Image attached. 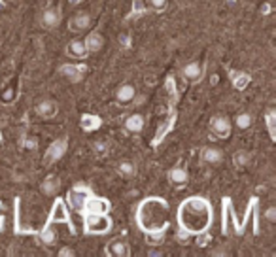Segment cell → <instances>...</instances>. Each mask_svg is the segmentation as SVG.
<instances>
[{
  "instance_id": "1",
  "label": "cell",
  "mask_w": 276,
  "mask_h": 257,
  "mask_svg": "<svg viewBox=\"0 0 276 257\" xmlns=\"http://www.w3.org/2000/svg\"><path fill=\"white\" fill-rule=\"evenodd\" d=\"M167 214H169V204L165 199L150 197L140 202L137 210V221L138 227L148 235L150 242H159L163 238V233L169 227Z\"/></svg>"
},
{
  "instance_id": "2",
  "label": "cell",
  "mask_w": 276,
  "mask_h": 257,
  "mask_svg": "<svg viewBox=\"0 0 276 257\" xmlns=\"http://www.w3.org/2000/svg\"><path fill=\"white\" fill-rule=\"evenodd\" d=\"M178 223L187 235L207 233L212 223V206L203 197H189L178 208Z\"/></svg>"
},
{
  "instance_id": "3",
  "label": "cell",
  "mask_w": 276,
  "mask_h": 257,
  "mask_svg": "<svg viewBox=\"0 0 276 257\" xmlns=\"http://www.w3.org/2000/svg\"><path fill=\"white\" fill-rule=\"evenodd\" d=\"M112 229V221L108 214H85V233L89 235H104Z\"/></svg>"
},
{
  "instance_id": "4",
  "label": "cell",
  "mask_w": 276,
  "mask_h": 257,
  "mask_svg": "<svg viewBox=\"0 0 276 257\" xmlns=\"http://www.w3.org/2000/svg\"><path fill=\"white\" fill-rule=\"evenodd\" d=\"M91 195H93L91 189H89L85 184H76V185L69 191L67 202H69V206L72 208V210H76V212H83L85 201H87Z\"/></svg>"
},
{
  "instance_id": "5",
  "label": "cell",
  "mask_w": 276,
  "mask_h": 257,
  "mask_svg": "<svg viewBox=\"0 0 276 257\" xmlns=\"http://www.w3.org/2000/svg\"><path fill=\"white\" fill-rule=\"evenodd\" d=\"M67 149H69V142H67V138H59V140H55L53 144L47 147L44 163H46V165H53V163H57L61 157H65Z\"/></svg>"
},
{
  "instance_id": "6",
  "label": "cell",
  "mask_w": 276,
  "mask_h": 257,
  "mask_svg": "<svg viewBox=\"0 0 276 257\" xmlns=\"http://www.w3.org/2000/svg\"><path fill=\"white\" fill-rule=\"evenodd\" d=\"M83 212L85 214H108L110 212V202L106 201V199H103V197H95V195H91V197L85 201Z\"/></svg>"
},
{
  "instance_id": "7",
  "label": "cell",
  "mask_w": 276,
  "mask_h": 257,
  "mask_svg": "<svg viewBox=\"0 0 276 257\" xmlns=\"http://www.w3.org/2000/svg\"><path fill=\"white\" fill-rule=\"evenodd\" d=\"M49 223H70L69 210L63 199H57L53 204V210L49 214Z\"/></svg>"
},
{
  "instance_id": "8",
  "label": "cell",
  "mask_w": 276,
  "mask_h": 257,
  "mask_svg": "<svg viewBox=\"0 0 276 257\" xmlns=\"http://www.w3.org/2000/svg\"><path fill=\"white\" fill-rule=\"evenodd\" d=\"M210 129H212V133L219 136V138H227L231 133V123L227 117H223V115H216V117H212V121H210Z\"/></svg>"
},
{
  "instance_id": "9",
  "label": "cell",
  "mask_w": 276,
  "mask_h": 257,
  "mask_svg": "<svg viewBox=\"0 0 276 257\" xmlns=\"http://www.w3.org/2000/svg\"><path fill=\"white\" fill-rule=\"evenodd\" d=\"M106 254L114 257H129L131 256V248L123 238H115L106 246Z\"/></svg>"
},
{
  "instance_id": "10",
  "label": "cell",
  "mask_w": 276,
  "mask_h": 257,
  "mask_svg": "<svg viewBox=\"0 0 276 257\" xmlns=\"http://www.w3.org/2000/svg\"><path fill=\"white\" fill-rule=\"evenodd\" d=\"M85 70H87L85 65H80V67H76V65H63V67H61V74L67 79H70L72 83H78V81H81V78H83Z\"/></svg>"
},
{
  "instance_id": "11",
  "label": "cell",
  "mask_w": 276,
  "mask_h": 257,
  "mask_svg": "<svg viewBox=\"0 0 276 257\" xmlns=\"http://www.w3.org/2000/svg\"><path fill=\"white\" fill-rule=\"evenodd\" d=\"M59 112V106L55 101H44L40 102L38 106H36V113L40 115V117H44V119H51V117H55Z\"/></svg>"
},
{
  "instance_id": "12",
  "label": "cell",
  "mask_w": 276,
  "mask_h": 257,
  "mask_svg": "<svg viewBox=\"0 0 276 257\" xmlns=\"http://www.w3.org/2000/svg\"><path fill=\"white\" fill-rule=\"evenodd\" d=\"M91 25V17L87 13H76L72 19L69 21V27L72 33H81Z\"/></svg>"
},
{
  "instance_id": "13",
  "label": "cell",
  "mask_w": 276,
  "mask_h": 257,
  "mask_svg": "<svg viewBox=\"0 0 276 257\" xmlns=\"http://www.w3.org/2000/svg\"><path fill=\"white\" fill-rule=\"evenodd\" d=\"M229 78L231 81H233V85H235V89H246L248 85H250V81H252V78H250V74H246V72H241V70H229Z\"/></svg>"
},
{
  "instance_id": "14",
  "label": "cell",
  "mask_w": 276,
  "mask_h": 257,
  "mask_svg": "<svg viewBox=\"0 0 276 257\" xmlns=\"http://www.w3.org/2000/svg\"><path fill=\"white\" fill-rule=\"evenodd\" d=\"M135 97H137V89L131 85V83H125V85H121L117 93H115V99L119 104H131V102L135 101Z\"/></svg>"
},
{
  "instance_id": "15",
  "label": "cell",
  "mask_w": 276,
  "mask_h": 257,
  "mask_svg": "<svg viewBox=\"0 0 276 257\" xmlns=\"http://www.w3.org/2000/svg\"><path fill=\"white\" fill-rule=\"evenodd\" d=\"M59 23H61V11L57 8H49L42 13V25L46 29H55L59 27Z\"/></svg>"
},
{
  "instance_id": "16",
  "label": "cell",
  "mask_w": 276,
  "mask_h": 257,
  "mask_svg": "<svg viewBox=\"0 0 276 257\" xmlns=\"http://www.w3.org/2000/svg\"><path fill=\"white\" fill-rule=\"evenodd\" d=\"M101 125H103V119L99 115H95V113H83L81 115V129L85 133H91V131L101 129Z\"/></svg>"
},
{
  "instance_id": "17",
  "label": "cell",
  "mask_w": 276,
  "mask_h": 257,
  "mask_svg": "<svg viewBox=\"0 0 276 257\" xmlns=\"http://www.w3.org/2000/svg\"><path fill=\"white\" fill-rule=\"evenodd\" d=\"M17 99V83L15 81H10L8 85H4L0 89V102L2 104H12Z\"/></svg>"
},
{
  "instance_id": "18",
  "label": "cell",
  "mask_w": 276,
  "mask_h": 257,
  "mask_svg": "<svg viewBox=\"0 0 276 257\" xmlns=\"http://www.w3.org/2000/svg\"><path fill=\"white\" fill-rule=\"evenodd\" d=\"M144 125H146V121H144V117H142L140 113H133V115H129V117H127L125 129L129 131V133L138 134V133H142Z\"/></svg>"
},
{
  "instance_id": "19",
  "label": "cell",
  "mask_w": 276,
  "mask_h": 257,
  "mask_svg": "<svg viewBox=\"0 0 276 257\" xmlns=\"http://www.w3.org/2000/svg\"><path fill=\"white\" fill-rule=\"evenodd\" d=\"M67 53H69L70 57H74V59H85V57L89 55L85 44L80 42V40H72L69 44V47H67Z\"/></svg>"
},
{
  "instance_id": "20",
  "label": "cell",
  "mask_w": 276,
  "mask_h": 257,
  "mask_svg": "<svg viewBox=\"0 0 276 257\" xmlns=\"http://www.w3.org/2000/svg\"><path fill=\"white\" fill-rule=\"evenodd\" d=\"M85 47H87V51L89 53H97V51H101L104 45V40L103 36H101V33H91L87 38H85Z\"/></svg>"
},
{
  "instance_id": "21",
  "label": "cell",
  "mask_w": 276,
  "mask_h": 257,
  "mask_svg": "<svg viewBox=\"0 0 276 257\" xmlns=\"http://www.w3.org/2000/svg\"><path fill=\"white\" fill-rule=\"evenodd\" d=\"M169 180H171V184H174V185H185L187 180H189V174H187L185 168L174 167L172 170L169 172Z\"/></svg>"
},
{
  "instance_id": "22",
  "label": "cell",
  "mask_w": 276,
  "mask_h": 257,
  "mask_svg": "<svg viewBox=\"0 0 276 257\" xmlns=\"http://www.w3.org/2000/svg\"><path fill=\"white\" fill-rule=\"evenodd\" d=\"M182 76L185 79H191V81H197V79L203 78V67L199 63H189L185 65L184 70H182Z\"/></svg>"
},
{
  "instance_id": "23",
  "label": "cell",
  "mask_w": 276,
  "mask_h": 257,
  "mask_svg": "<svg viewBox=\"0 0 276 257\" xmlns=\"http://www.w3.org/2000/svg\"><path fill=\"white\" fill-rule=\"evenodd\" d=\"M201 159L208 165H219L221 163V151L216 147H205L201 151Z\"/></svg>"
},
{
  "instance_id": "24",
  "label": "cell",
  "mask_w": 276,
  "mask_h": 257,
  "mask_svg": "<svg viewBox=\"0 0 276 257\" xmlns=\"http://www.w3.org/2000/svg\"><path fill=\"white\" fill-rule=\"evenodd\" d=\"M174 121H176V115H174V113H172V115L169 117V121H167V123L163 125L161 129L157 131V134H155V138H153V146H157V144H159V142H161L163 138L167 136V133H169V131H172Z\"/></svg>"
},
{
  "instance_id": "25",
  "label": "cell",
  "mask_w": 276,
  "mask_h": 257,
  "mask_svg": "<svg viewBox=\"0 0 276 257\" xmlns=\"http://www.w3.org/2000/svg\"><path fill=\"white\" fill-rule=\"evenodd\" d=\"M42 191L46 195H55L59 191V180L57 176H47L44 182H42Z\"/></svg>"
},
{
  "instance_id": "26",
  "label": "cell",
  "mask_w": 276,
  "mask_h": 257,
  "mask_svg": "<svg viewBox=\"0 0 276 257\" xmlns=\"http://www.w3.org/2000/svg\"><path fill=\"white\" fill-rule=\"evenodd\" d=\"M40 240L44 242V244H53L55 242V231H53V227H51V223L47 221V225L42 229V233H40Z\"/></svg>"
},
{
  "instance_id": "27",
  "label": "cell",
  "mask_w": 276,
  "mask_h": 257,
  "mask_svg": "<svg viewBox=\"0 0 276 257\" xmlns=\"http://www.w3.org/2000/svg\"><path fill=\"white\" fill-rule=\"evenodd\" d=\"M146 8H144V0H133V10L131 13L127 15V19H135V17H140V15H144L146 13Z\"/></svg>"
},
{
  "instance_id": "28",
  "label": "cell",
  "mask_w": 276,
  "mask_h": 257,
  "mask_svg": "<svg viewBox=\"0 0 276 257\" xmlns=\"http://www.w3.org/2000/svg\"><path fill=\"white\" fill-rule=\"evenodd\" d=\"M265 121H267V129H269L271 138L276 140V113L273 112V110H269L267 115H265Z\"/></svg>"
},
{
  "instance_id": "29",
  "label": "cell",
  "mask_w": 276,
  "mask_h": 257,
  "mask_svg": "<svg viewBox=\"0 0 276 257\" xmlns=\"http://www.w3.org/2000/svg\"><path fill=\"white\" fill-rule=\"evenodd\" d=\"M117 170H119V174H121L123 178H133V176H135V172H137V168H135V165H133V163H129V161H125V163H121Z\"/></svg>"
},
{
  "instance_id": "30",
  "label": "cell",
  "mask_w": 276,
  "mask_h": 257,
  "mask_svg": "<svg viewBox=\"0 0 276 257\" xmlns=\"http://www.w3.org/2000/svg\"><path fill=\"white\" fill-rule=\"evenodd\" d=\"M248 163H250V153H248V151L241 149V151L235 153V165H237V167H246Z\"/></svg>"
},
{
  "instance_id": "31",
  "label": "cell",
  "mask_w": 276,
  "mask_h": 257,
  "mask_svg": "<svg viewBox=\"0 0 276 257\" xmlns=\"http://www.w3.org/2000/svg\"><path fill=\"white\" fill-rule=\"evenodd\" d=\"M252 125V115L250 113H241L237 115V127L239 129H248Z\"/></svg>"
},
{
  "instance_id": "32",
  "label": "cell",
  "mask_w": 276,
  "mask_h": 257,
  "mask_svg": "<svg viewBox=\"0 0 276 257\" xmlns=\"http://www.w3.org/2000/svg\"><path fill=\"white\" fill-rule=\"evenodd\" d=\"M167 91H169V95L172 97V104H174L176 99H178V93H176V83H174L172 76H169V78H167Z\"/></svg>"
},
{
  "instance_id": "33",
  "label": "cell",
  "mask_w": 276,
  "mask_h": 257,
  "mask_svg": "<svg viewBox=\"0 0 276 257\" xmlns=\"http://www.w3.org/2000/svg\"><path fill=\"white\" fill-rule=\"evenodd\" d=\"M151 8L155 11H163L167 8V0H151Z\"/></svg>"
},
{
  "instance_id": "34",
  "label": "cell",
  "mask_w": 276,
  "mask_h": 257,
  "mask_svg": "<svg viewBox=\"0 0 276 257\" xmlns=\"http://www.w3.org/2000/svg\"><path fill=\"white\" fill-rule=\"evenodd\" d=\"M265 218H267V221L275 223V221H276V208H273V206H271V208L265 212Z\"/></svg>"
},
{
  "instance_id": "35",
  "label": "cell",
  "mask_w": 276,
  "mask_h": 257,
  "mask_svg": "<svg viewBox=\"0 0 276 257\" xmlns=\"http://www.w3.org/2000/svg\"><path fill=\"white\" fill-rule=\"evenodd\" d=\"M208 240H210V236L207 235V233H199V238H197V244L203 248L208 244Z\"/></svg>"
},
{
  "instance_id": "36",
  "label": "cell",
  "mask_w": 276,
  "mask_h": 257,
  "mask_svg": "<svg viewBox=\"0 0 276 257\" xmlns=\"http://www.w3.org/2000/svg\"><path fill=\"white\" fill-rule=\"evenodd\" d=\"M119 44H121V47H131V36L129 34H119Z\"/></svg>"
},
{
  "instance_id": "37",
  "label": "cell",
  "mask_w": 276,
  "mask_h": 257,
  "mask_svg": "<svg viewBox=\"0 0 276 257\" xmlns=\"http://www.w3.org/2000/svg\"><path fill=\"white\" fill-rule=\"evenodd\" d=\"M59 256H61V257H74V252H72V250H69V248H63V250L59 252Z\"/></svg>"
},
{
  "instance_id": "38",
  "label": "cell",
  "mask_w": 276,
  "mask_h": 257,
  "mask_svg": "<svg viewBox=\"0 0 276 257\" xmlns=\"http://www.w3.org/2000/svg\"><path fill=\"white\" fill-rule=\"evenodd\" d=\"M95 151H97V153H101V155H103L104 151H106V146H104L103 142H97V144H95Z\"/></svg>"
},
{
  "instance_id": "39",
  "label": "cell",
  "mask_w": 276,
  "mask_h": 257,
  "mask_svg": "<svg viewBox=\"0 0 276 257\" xmlns=\"http://www.w3.org/2000/svg\"><path fill=\"white\" fill-rule=\"evenodd\" d=\"M25 146H27V147H36V138H27V140H25Z\"/></svg>"
},
{
  "instance_id": "40",
  "label": "cell",
  "mask_w": 276,
  "mask_h": 257,
  "mask_svg": "<svg viewBox=\"0 0 276 257\" xmlns=\"http://www.w3.org/2000/svg\"><path fill=\"white\" fill-rule=\"evenodd\" d=\"M218 76H212V78H210V81H212V85H216V83H218Z\"/></svg>"
},
{
  "instance_id": "41",
  "label": "cell",
  "mask_w": 276,
  "mask_h": 257,
  "mask_svg": "<svg viewBox=\"0 0 276 257\" xmlns=\"http://www.w3.org/2000/svg\"><path fill=\"white\" fill-rule=\"evenodd\" d=\"M70 4H80V2H83V0H69Z\"/></svg>"
},
{
  "instance_id": "42",
  "label": "cell",
  "mask_w": 276,
  "mask_h": 257,
  "mask_svg": "<svg viewBox=\"0 0 276 257\" xmlns=\"http://www.w3.org/2000/svg\"><path fill=\"white\" fill-rule=\"evenodd\" d=\"M2 227H4V220H2V214H0V231H2Z\"/></svg>"
},
{
  "instance_id": "43",
  "label": "cell",
  "mask_w": 276,
  "mask_h": 257,
  "mask_svg": "<svg viewBox=\"0 0 276 257\" xmlns=\"http://www.w3.org/2000/svg\"><path fill=\"white\" fill-rule=\"evenodd\" d=\"M2 140H4V136H2V133H0V142H2Z\"/></svg>"
},
{
  "instance_id": "44",
  "label": "cell",
  "mask_w": 276,
  "mask_h": 257,
  "mask_svg": "<svg viewBox=\"0 0 276 257\" xmlns=\"http://www.w3.org/2000/svg\"><path fill=\"white\" fill-rule=\"evenodd\" d=\"M4 123H6V121H4V119H0V125H4Z\"/></svg>"
}]
</instances>
